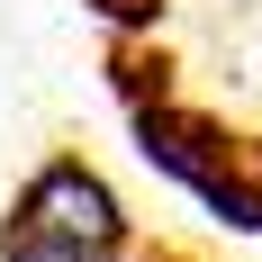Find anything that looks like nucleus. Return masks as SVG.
<instances>
[{"instance_id":"obj_1","label":"nucleus","mask_w":262,"mask_h":262,"mask_svg":"<svg viewBox=\"0 0 262 262\" xmlns=\"http://www.w3.org/2000/svg\"><path fill=\"white\" fill-rule=\"evenodd\" d=\"M18 235L27 244H54L73 262H108L127 244V217H118V190L81 163H46L36 181L18 190Z\"/></svg>"},{"instance_id":"obj_2","label":"nucleus","mask_w":262,"mask_h":262,"mask_svg":"<svg viewBox=\"0 0 262 262\" xmlns=\"http://www.w3.org/2000/svg\"><path fill=\"white\" fill-rule=\"evenodd\" d=\"M0 262H73V253H54V244H27V235H9V244H0Z\"/></svg>"}]
</instances>
